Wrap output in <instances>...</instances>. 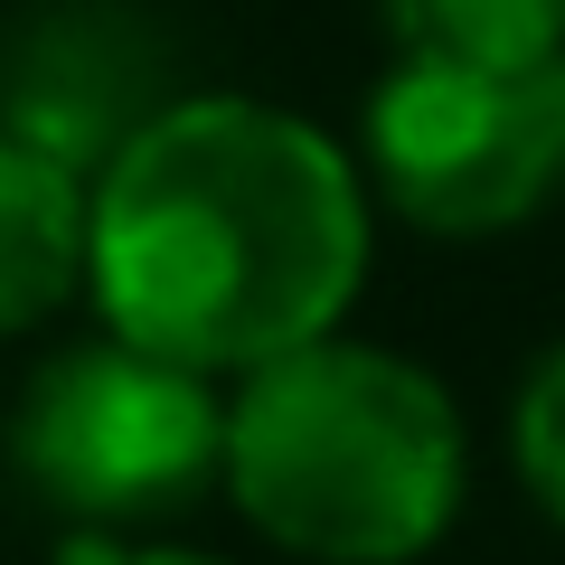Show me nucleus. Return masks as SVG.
Returning <instances> with one entry per match:
<instances>
[{
    "label": "nucleus",
    "mask_w": 565,
    "mask_h": 565,
    "mask_svg": "<svg viewBox=\"0 0 565 565\" xmlns=\"http://www.w3.org/2000/svg\"><path fill=\"white\" fill-rule=\"evenodd\" d=\"M367 170L434 236H500L565 199V47L537 66L405 57L367 95Z\"/></svg>",
    "instance_id": "obj_4"
},
{
    "label": "nucleus",
    "mask_w": 565,
    "mask_h": 565,
    "mask_svg": "<svg viewBox=\"0 0 565 565\" xmlns=\"http://www.w3.org/2000/svg\"><path fill=\"white\" fill-rule=\"evenodd\" d=\"M367 274V199L340 141L255 95H189L114 141L85 282L132 349L245 377L330 340Z\"/></svg>",
    "instance_id": "obj_1"
},
{
    "label": "nucleus",
    "mask_w": 565,
    "mask_h": 565,
    "mask_svg": "<svg viewBox=\"0 0 565 565\" xmlns=\"http://www.w3.org/2000/svg\"><path fill=\"white\" fill-rule=\"evenodd\" d=\"M377 20L434 66H537L565 47V0H377Z\"/></svg>",
    "instance_id": "obj_6"
},
{
    "label": "nucleus",
    "mask_w": 565,
    "mask_h": 565,
    "mask_svg": "<svg viewBox=\"0 0 565 565\" xmlns=\"http://www.w3.org/2000/svg\"><path fill=\"white\" fill-rule=\"evenodd\" d=\"M10 462L57 519L132 537L199 509L207 481H226V405L199 367L104 330L29 377L10 415Z\"/></svg>",
    "instance_id": "obj_3"
},
{
    "label": "nucleus",
    "mask_w": 565,
    "mask_h": 565,
    "mask_svg": "<svg viewBox=\"0 0 565 565\" xmlns=\"http://www.w3.org/2000/svg\"><path fill=\"white\" fill-rule=\"evenodd\" d=\"M85 170L39 151L29 132H0V340L39 330L47 311L85 282Z\"/></svg>",
    "instance_id": "obj_5"
},
{
    "label": "nucleus",
    "mask_w": 565,
    "mask_h": 565,
    "mask_svg": "<svg viewBox=\"0 0 565 565\" xmlns=\"http://www.w3.org/2000/svg\"><path fill=\"white\" fill-rule=\"evenodd\" d=\"M57 565H217V556H189V546H141V537H95V527H76Z\"/></svg>",
    "instance_id": "obj_8"
},
{
    "label": "nucleus",
    "mask_w": 565,
    "mask_h": 565,
    "mask_svg": "<svg viewBox=\"0 0 565 565\" xmlns=\"http://www.w3.org/2000/svg\"><path fill=\"white\" fill-rule=\"evenodd\" d=\"M519 481L565 527V349H546L537 377L519 386Z\"/></svg>",
    "instance_id": "obj_7"
},
{
    "label": "nucleus",
    "mask_w": 565,
    "mask_h": 565,
    "mask_svg": "<svg viewBox=\"0 0 565 565\" xmlns=\"http://www.w3.org/2000/svg\"><path fill=\"white\" fill-rule=\"evenodd\" d=\"M226 490L311 565H405L462 509V415L415 359L302 340L245 367L226 405Z\"/></svg>",
    "instance_id": "obj_2"
}]
</instances>
